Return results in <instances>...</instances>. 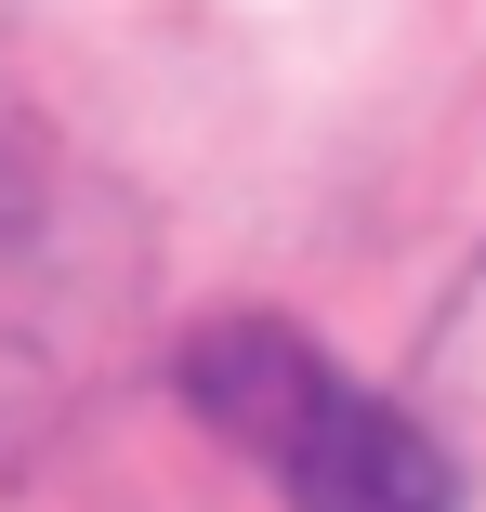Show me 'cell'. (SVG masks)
<instances>
[{
  "label": "cell",
  "instance_id": "obj_1",
  "mask_svg": "<svg viewBox=\"0 0 486 512\" xmlns=\"http://www.w3.org/2000/svg\"><path fill=\"white\" fill-rule=\"evenodd\" d=\"M184 394H198V421H224L289 486V512H473V473L421 407L342 381L276 316H224L184 355Z\"/></svg>",
  "mask_w": 486,
  "mask_h": 512
},
{
  "label": "cell",
  "instance_id": "obj_3",
  "mask_svg": "<svg viewBox=\"0 0 486 512\" xmlns=\"http://www.w3.org/2000/svg\"><path fill=\"white\" fill-rule=\"evenodd\" d=\"M434 394H421V421L460 447V473L486 486V263H473V289L447 302V329H434V368H421Z\"/></svg>",
  "mask_w": 486,
  "mask_h": 512
},
{
  "label": "cell",
  "instance_id": "obj_2",
  "mask_svg": "<svg viewBox=\"0 0 486 512\" xmlns=\"http://www.w3.org/2000/svg\"><path fill=\"white\" fill-rule=\"evenodd\" d=\"M119 302H132V263L106 250L92 197L0 158V434L27 407L79 394V368L119 342Z\"/></svg>",
  "mask_w": 486,
  "mask_h": 512
}]
</instances>
